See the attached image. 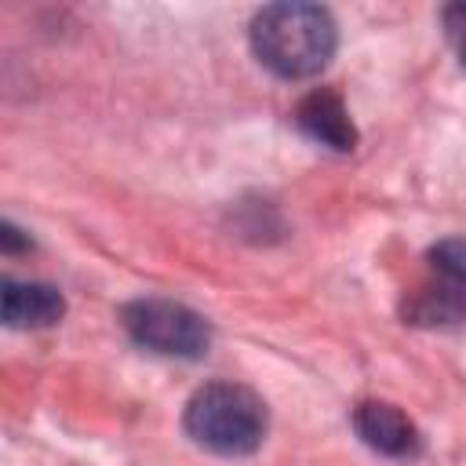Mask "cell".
Masks as SVG:
<instances>
[{"mask_svg":"<svg viewBox=\"0 0 466 466\" xmlns=\"http://www.w3.org/2000/svg\"><path fill=\"white\" fill-rule=\"evenodd\" d=\"M248 33L255 58L284 80L317 76L339 47L335 18L320 4H266Z\"/></svg>","mask_w":466,"mask_h":466,"instance_id":"cell-1","label":"cell"},{"mask_svg":"<svg viewBox=\"0 0 466 466\" xmlns=\"http://www.w3.org/2000/svg\"><path fill=\"white\" fill-rule=\"evenodd\" d=\"M441 22H444V36H448L459 66L466 69V4H448L441 11Z\"/></svg>","mask_w":466,"mask_h":466,"instance_id":"cell-8","label":"cell"},{"mask_svg":"<svg viewBox=\"0 0 466 466\" xmlns=\"http://www.w3.org/2000/svg\"><path fill=\"white\" fill-rule=\"evenodd\" d=\"M22 229H15L11 222H0V244L4 251H15V248H29V237H18Z\"/></svg>","mask_w":466,"mask_h":466,"instance_id":"cell-9","label":"cell"},{"mask_svg":"<svg viewBox=\"0 0 466 466\" xmlns=\"http://www.w3.org/2000/svg\"><path fill=\"white\" fill-rule=\"evenodd\" d=\"M66 313V299L58 288L40 280H4L0 284V317L15 331L51 328Z\"/></svg>","mask_w":466,"mask_h":466,"instance_id":"cell-6","label":"cell"},{"mask_svg":"<svg viewBox=\"0 0 466 466\" xmlns=\"http://www.w3.org/2000/svg\"><path fill=\"white\" fill-rule=\"evenodd\" d=\"M295 124L306 138H313L317 146H328L335 153H350L357 146V127L350 120V109L342 106V98L335 91H309L299 106H295Z\"/></svg>","mask_w":466,"mask_h":466,"instance_id":"cell-7","label":"cell"},{"mask_svg":"<svg viewBox=\"0 0 466 466\" xmlns=\"http://www.w3.org/2000/svg\"><path fill=\"white\" fill-rule=\"evenodd\" d=\"M353 430L371 451L390 455V459H415L422 451V437H419L415 422L386 400L357 404L353 408Z\"/></svg>","mask_w":466,"mask_h":466,"instance_id":"cell-5","label":"cell"},{"mask_svg":"<svg viewBox=\"0 0 466 466\" xmlns=\"http://www.w3.org/2000/svg\"><path fill=\"white\" fill-rule=\"evenodd\" d=\"M411 324H462L466 320V240L448 237L426 251V280L404 302Z\"/></svg>","mask_w":466,"mask_h":466,"instance_id":"cell-4","label":"cell"},{"mask_svg":"<svg viewBox=\"0 0 466 466\" xmlns=\"http://www.w3.org/2000/svg\"><path fill=\"white\" fill-rule=\"evenodd\" d=\"M120 320L127 335L160 357H178V360H197L211 346V324L171 299H135L120 309Z\"/></svg>","mask_w":466,"mask_h":466,"instance_id":"cell-3","label":"cell"},{"mask_svg":"<svg viewBox=\"0 0 466 466\" xmlns=\"http://www.w3.org/2000/svg\"><path fill=\"white\" fill-rule=\"evenodd\" d=\"M193 444L215 455H251L269 430L266 400L237 382H208L200 386L182 415Z\"/></svg>","mask_w":466,"mask_h":466,"instance_id":"cell-2","label":"cell"}]
</instances>
